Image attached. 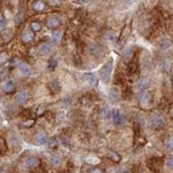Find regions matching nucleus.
Returning a JSON list of instances; mask_svg holds the SVG:
<instances>
[{
  "instance_id": "obj_39",
  "label": "nucleus",
  "mask_w": 173,
  "mask_h": 173,
  "mask_svg": "<svg viewBox=\"0 0 173 173\" xmlns=\"http://www.w3.org/2000/svg\"><path fill=\"white\" fill-rule=\"evenodd\" d=\"M75 1H77V2H79V3H85L87 0H75Z\"/></svg>"
},
{
  "instance_id": "obj_3",
  "label": "nucleus",
  "mask_w": 173,
  "mask_h": 173,
  "mask_svg": "<svg viewBox=\"0 0 173 173\" xmlns=\"http://www.w3.org/2000/svg\"><path fill=\"white\" fill-rule=\"evenodd\" d=\"M38 52L41 55H50L53 52V46L50 43H43L38 47Z\"/></svg>"
},
{
  "instance_id": "obj_29",
  "label": "nucleus",
  "mask_w": 173,
  "mask_h": 173,
  "mask_svg": "<svg viewBox=\"0 0 173 173\" xmlns=\"http://www.w3.org/2000/svg\"><path fill=\"white\" fill-rule=\"evenodd\" d=\"M51 86H52L53 90L55 91H57L60 89V85H59V82H57V81H52V82H51Z\"/></svg>"
},
{
  "instance_id": "obj_13",
  "label": "nucleus",
  "mask_w": 173,
  "mask_h": 173,
  "mask_svg": "<svg viewBox=\"0 0 173 173\" xmlns=\"http://www.w3.org/2000/svg\"><path fill=\"white\" fill-rule=\"evenodd\" d=\"M112 116H113V122L115 125H120L122 123V116L118 109H114Z\"/></svg>"
},
{
  "instance_id": "obj_38",
  "label": "nucleus",
  "mask_w": 173,
  "mask_h": 173,
  "mask_svg": "<svg viewBox=\"0 0 173 173\" xmlns=\"http://www.w3.org/2000/svg\"><path fill=\"white\" fill-rule=\"evenodd\" d=\"M61 3V0H51V4L55 5V4H60Z\"/></svg>"
},
{
  "instance_id": "obj_16",
  "label": "nucleus",
  "mask_w": 173,
  "mask_h": 173,
  "mask_svg": "<svg viewBox=\"0 0 173 173\" xmlns=\"http://www.w3.org/2000/svg\"><path fill=\"white\" fill-rule=\"evenodd\" d=\"M139 99H140V102L141 103H144V104H147V103H149L151 100V94L148 92V91L143 90L141 94H140L139 96Z\"/></svg>"
},
{
  "instance_id": "obj_10",
  "label": "nucleus",
  "mask_w": 173,
  "mask_h": 173,
  "mask_svg": "<svg viewBox=\"0 0 173 173\" xmlns=\"http://www.w3.org/2000/svg\"><path fill=\"white\" fill-rule=\"evenodd\" d=\"M149 86H150V80L147 78H141L137 82V88L140 90H146Z\"/></svg>"
},
{
  "instance_id": "obj_32",
  "label": "nucleus",
  "mask_w": 173,
  "mask_h": 173,
  "mask_svg": "<svg viewBox=\"0 0 173 173\" xmlns=\"http://www.w3.org/2000/svg\"><path fill=\"white\" fill-rule=\"evenodd\" d=\"M48 143H49V146H50L51 148L57 147V139H54V138L50 139L49 141H48Z\"/></svg>"
},
{
  "instance_id": "obj_9",
  "label": "nucleus",
  "mask_w": 173,
  "mask_h": 173,
  "mask_svg": "<svg viewBox=\"0 0 173 173\" xmlns=\"http://www.w3.org/2000/svg\"><path fill=\"white\" fill-rule=\"evenodd\" d=\"M18 70L23 75H31V67L27 63H19Z\"/></svg>"
},
{
  "instance_id": "obj_21",
  "label": "nucleus",
  "mask_w": 173,
  "mask_h": 173,
  "mask_svg": "<svg viewBox=\"0 0 173 173\" xmlns=\"http://www.w3.org/2000/svg\"><path fill=\"white\" fill-rule=\"evenodd\" d=\"M86 162L90 165H98V164H100L101 160H100V158L96 157V156H89V157L86 158Z\"/></svg>"
},
{
  "instance_id": "obj_14",
  "label": "nucleus",
  "mask_w": 173,
  "mask_h": 173,
  "mask_svg": "<svg viewBox=\"0 0 173 173\" xmlns=\"http://www.w3.org/2000/svg\"><path fill=\"white\" fill-rule=\"evenodd\" d=\"M46 25H47L48 28L53 29V28H57V27L60 26V20L57 18H55V17H49V18L47 19Z\"/></svg>"
},
{
  "instance_id": "obj_8",
  "label": "nucleus",
  "mask_w": 173,
  "mask_h": 173,
  "mask_svg": "<svg viewBox=\"0 0 173 173\" xmlns=\"http://www.w3.org/2000/svg\"><path fill=\"white\" fill-rule=\"evenodd\" d=\"M3 88L4 92H7V94H10V92H13V91L15 90L16 88V83L15 81H13V80H8V81H5L3 83Z\"/></svg>"
},
{
  "instance_id": "obj_17",
  "label": "nucleus",
  "mask_w": 173,
  "mask_h": 173,
  "mask_svg": "<svg viewBox=\"0 0 173 173\" xmlns=\"http://www.w3.org/2000/svg\"><path fill=\"white\" fill-rule=\"evenodd\" d=\"M104 38H105L107 41L113 43V41H116L117 35H116V33H115L114 31H106L105 33H104Z\"/></svg>"
},
{
  "instance_id": "obj_22",
  "label": "nucleus",
  "mask_w": 173,
  "mask_h": 173,
  "mask_svg": "<svg viewBox=\"0 0 173 173\" xmlns=\"http://www.w3.org/2000/svg\"><path fill=\"white\" fill-rule=\"evenodd\" d=\"M33 9L35 11H43L45 9V3L43 1H36L35 3L33 4Z\"/></svg>"
},
{
  "instance_id": "obj_12",
  "label": "nucleus",
  "mask_w": 173,
  "mask_h": 173,
  "mask_svg": "<svg viewBox=\"0 0 173 173\" xmlns=\"http://www.w3.org/2000/svg\"><path fill=\"white\" fill-rule=\"evenodd\" d=\"M171 45H172V43L169 37H162L159 41V48L162 50H167L171 47Z\"/></svg>"
},
{
  "instance_id": "obj_31",
  "label": "nucleus",
  "mask_w": 173,
  "mask_h": 173,
  "mask_svg": "<svg viewBox=\"0 0 173 173\" xmlns=\"http://www.w3.org/2000/svg\"><path fill=\"white\" fill-rule=\"evenodd\" d=\"M166 165L168 166L169 168L173 169V157H169L167 160H166Z\"/></svg>"
},
{
  "instance_id": "obj_15",
  "label": "nucleus",
  "mask_w": 173,
  "mask_h": 173,
  "mask_svg": "<svg viewBox=\"0 0 173 173\" xmlns=\"http://www.w3.org/2000/svg\"><path fill=\"white\" fill-rule=\"evenodd\" d=\"M51 39L54 44H60L61 41L63 39V33L61 31H54L52 34H51Z\"/></svg>"
},
{
  "instance_id": "obj_6",
  "label": "nucleus",
  "mask_w": 173,
  "mask_h": 173,
  "mask_svg": "<svg viewBox=\"0 0 173 173\" xmlns=\"http://www.w3.org/2000/svg\"><path fill=\"white\" fill-rule=\"evenodd\" d=\"M151 123L154 126L155 128H162L165 125V119L159 115H153L151 118Z\"/></svg>"
},
{
  "instance_id": "obj_2",
  "label": "nucleus",
  "mask_w": 173,
  "mask_h": 173,
  "mask_svg": "<svg viewBox=\"0 0 173 173\" xmlns=\"http://www.w3.org/2000/svg\"><path fill=\"white\" fill-rule=\"evenodd\" d=\"M108 96H109V99L112 102H117L119 101V99L121 97V90L119 86L117 85H114L109 88V92H108Z\"/></svg>"
},
{
  "instance_id": "obj_24",
  "label": "nucleus",
  "mask_w": 173,
  "mask_h": 173,
  "mask_svg": "<svg viewBox=\"0 0 173 173\" xmlns=\"http://www.w3.org/2000/svg\"><path fill=\"white\" fill-rule=\"evenodd\" d=\"M31 29H32L34 32H38V31L41 29V26L39 25V23L33 21V23H31Z\"/></svg>"
},
{
  "instance_id": "obj_26",
  "label": "nucleus",
  "mask_w": 173,
  "mask_h": 173,
  "mask_svg": "<svg viewBox=\"0 0 173 173\" xmlns=\"http://www.w3.org/2000/svg\"><path fill=\"white\" fill-rule=\"evenodd\" d=\"M108 157L110 158V159H113L114 162H119V160H120V156L117 154V153H115V152H109Z\"/></svg>"
},
{
  "instance_id": "obj_36",
  "label": "nucleus",
  "mask_w": 173,
  "mask_h": 173,
  "mask_svg": "<svg viewBox=\"0 0 173 173\" xmlns=\"http://www.w3.org/2000/svg\"><path fill=\"white\" fill-rule=\"evenodd\" d=\"M89 173H104V172H103V170H101V169H94V170H91Z\"/></svg>"
},
{
  "instance_id": "obj_4",
  "label": "nucleus",
  "mask_w": 173,
  "mask_h": 173,
  "mask_svg": "<svg viewBox=\"0 0 173 173\" xmlns=\"http://www.w3.org/2000/svg\"><path fill=\"white\" fill-rule=\"evenodd\" d=\"M83 80H84V82L86 83L87 85H89V86H96L97 83H98V79H97L96 75L91 73V72L84 73V75H83Z\"/></svg>"
},
{
  "instance_id": "obj_25",
  "label": "nucleus",
  "mask_w": 173,
  "mask_h": 173,
  "mask_svg": "<svg viewBox=\"0 0 173 173\" xmlns=\"http://www.w3.org/2000/svg\"><path fill=\"white\" fill-rule=\"evenodd\" d=\"M109 116H110V110H109L107 107H104V108L101 110V117L104 118V119H106V118H108Z\"/></svg>"
},
{
  "instance_id": "obj_5",
  "label": "nucleus",
  "mask_w": 173,
  "mask_h": 173,
  "mask_svg": "<svg viewBox=\"0 0 173 173\" xmlns=\"http://www.w3.org/2000/svg\"><path fill=\"white\" fill-rule=\"evenodd\" d=\"M89 53H90L91 55H94L96 57H102L103 54H104V49H103V47L99 45H91L89 46Z\"/></svg>"
},
{
  "instance_id": "obj_1",
  "label": "nucleus",
  "mask_w": 173,
  "mask_h": 173,
  "mask_svg": "<svg viewBox=\"0 0 173 173\" xmlns=\"http://www.w3.org/2000/svg\"><path fill=\"white\" fill-rule=\"evenodd\" d=\"M112 71H113V62L109 61L100 70V78L104 83H106L109 80L110 75H112Z\"/></svg>"
},
{
  "instance_id": "obj_27",
  "label": "nucleus",
  "mask_w": 173,
  "mask_h": 173,
  "mask_svg": "<svg viewBox=\"0 0 173 173\" xmlns=\"http://www.w3.org/2000/svg\"><path fill=\"white\" fill-rule=\"evenodd\" d=\"M8 60H9V57H8V54H7V53L5 52L0 53V65L4 64Z\"/></svg>"
},
{
  "instance_id": "obj_20",
  "label": "nucleus",
  "mask_w": 173,
  "mask_h": 173,
  "mask_svg": "<svg viewBox=\"0 0 173 173\" xmlns=\"http://www.w3.org/2000/svg\"><path fill=\"white\" fill-rule=\"evenodd\" d=\"M33 37L34 35L33 33H31V32H25V33L23 34V36H21V39H23V43H30V41H33Z\"/></svg>"
},
{
  "instance_id": "obj_28",
  "label": "nucleus",
  "mask_w": 173,
  "mask_h": 173,
  "mask_svg": "<svg viewBox=\"0 0 173 173\" xmlns=\"http://www.w3.org/2000/svg\"><path fill=\"white\" fill-rule=\"evenodd\" d=\"M166 147L169 150H173V137H170L169 139L166 141Z\"/></svg>"
},
{
  "instance_id": "obj_19",
  "label": "nucleus",
  "mask_w": 173,
  "mask_h": 173,
  "mask_svg": "<svg viewBox=\"0 0 173 173\" xmlns=\"http://www.w3.org/2000/svg\"><path fill=\"white\" fill-rule=\"evenodd\" d=\"M122 54H123L124 60L130 61L134 57V51H133L131 48H125V49L123 50V53H122Z\"/></svg>"
},
{
  "instance_id": "obj_33",
  "label": "nucleus",
  "mask_w": 173,
  "mask_h": 173,
  "mask_svg": "<svg viewBox=\"0 0 173 173\" xmlns=\"http://www.w3.org/2000/svg\"><path fill=\"white\" fill-rule=\"evenodd\" d=\"M8 75V70L7 69H3L2 71L0 72V80H3L4 79V77Z\"/></svg>"
},
{
  "instance_id": "obj_35",
  "label": "nucleus",
  "mask_w": 173,
  "mask_h": 173,
  "mask_svg": "<svg viewBox=\"0 0 173 173\" xmlns=\"http://www.w3.org/2000/svg\"><path fill=\"white\" fill-rule=\"evenodd\" d=\"M4 23H4V18L1 15H0V28H3Z\"/></svg>"
},
{
  "instance_id": "obj_11",
  "label": "nucleus",
  "mask_w": 173,
  "mask_h": 173,
  "mask_svg": "<svg viewBox=\"0 0 173 173\" xmlns=\"http://www.w3.org/2000/svg\"><path fill=\"white\" fill-rule=\"evenodd\" d=\"M26 165L29 167V168H35L39 165V159L35 156H29V157L26 159Z\"/></svg>"
},
{
  "instance_id": "obj_18",
  "label": "nucleus",
  "mask_w": 173,
  "mask_h": 173,
  "mask_svg": "<svg viewBox=\"0 0 173 173\" xmlns=\"http://www.w3.org/2000/svg\"><path fill=\"white\" fill-rule=\"evenodd\" d=\"M36 139H37V142L38 144H41V146H43V144H45L46 142H47V134L44 132L41 133H38L37 137H36Z\"/></svg>"
},
{
  "instance_id": "obj_7",
  "label": "nucleus",
  "mask_w": 173,
  "mask_h": 173,
  "mask_svg": "<svg viewBox=\"0 0 173 173\" xmlns=\"http://www.w3.org/2000/svg\"><path fill=\"white\" fill-rule=\"evenodd\" d=\"M28 99H29V92L27 89H23L16 94V102L18 104H25L28 101Z\"/></svg>"
},
{
  "instance_id": "obj_30",
  "label": "nucleus",
  "mask_w": 173,
  "mask_h": 173,
  "mask_svg": "<svg viewBox=\"0 0 173 173\" xmlns=\"http://www.w3.org/2000/svg\"><path fill=\"white\" fill-rule=\"evenodd\" d=\"M34 124V120L33 119H30V120H27L25 122H23V126H26V128H29V126H32Z\"/></svg>"
},
{
  "instance_id": "obj_34",
  "label": "nucleus",
  "mask_w": 173,
  "mask_h": 173,
  "mask_svg": "<svg viewBox=\"0 0 173 173\" xmlns=\"http://www.w3.org/2000/svg\"><path fill=\"white\" fill-rule=\"evenodd\" d=\"M21 17H23V13H20V14H19V15L16 17V23H17V25H18V23H20V21L23 20V19H21Z\"/></svg>"
},
{
  "instance_id": "obj_37",
  "label": "nucleus",
  "mask_w": 173,
  "mask_h": 173,
  "mask_svg": "<svg viewBox=\"0 0 173 173\" xmlns=\"http://www.w3.org/2000/svg\"><path fill=\"white\" fill-rule=\"evenodd\" d=\"M44 107H43V106H39V107H38V109H37V115H41V114L44 113Z\"/></svg>"
},
{
  "instance_id": "obj_23",
  "label": "nucleus",
  "mask_w": 173,
  "mask_h": 173,
  "mask_svg": "<svg viewBox=\"0 0 173 173\" xmlns=\"http://www.w3.org/2000/svg\"><path fill=\"white\" fill-rule=\"evenodd\" d=\"M50 160H51V164H52L54 167H57V166L61 165V158L59 155H52Z\"/></svg>"
}]
</instances>
